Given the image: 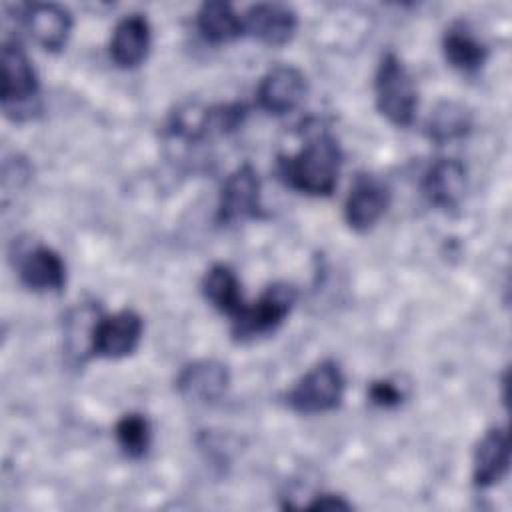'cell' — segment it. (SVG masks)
<instances>
[{
    "mask_svg": "<svg viewBox=\"0 0 512 512\" xmlns=\"http://www.w3.org/2000/svg\"><path fill=\"white\" fill-rule=\"evenodd\" d=\"M342 162L338 138L328 128H316L298 152L278 156V174L288 188L300 194L330 196L338 184Z\"/></svg>",
    "mask_w": 512,
    "mask_h": 512,
    "instance_id": "6da1fadb",
    "label": "cell"
},
{
    "mask_svg": "<svg viewBox=\"0 0 512 512\" xmlns=\"http://www.w3.org/2000/svg\"><path fill=\"white\" fill-rule=\"evenodd\" d=\"M374 100L378 112L394 126L408 128L414 124L418 110V90L404 62L386 52L374 74Z\"/></svg>",
    "mask_w": 512,
    "mask_h": 512,
    "instance_id": "3957f363",
    "label": "cell"
},
{
    "mask_svg": "<svg viewBox=\"0 0 512 512\" xmlns=\"http://www.w3.org/2000/svg\"><path fill=\"white\" fill-rule=\"evenodd\" d=\"M298 290L288 282L270 284L254 302L244 304L232 318V336L236 342H248L274 332L292 312Z\"/></svg>",
    "mask_w": 512,
    "mask_h": 512,
    "instance_id": "5b68a950",
    "label": "cell"
},
{
    "mask_svg": "<svg viewBox=\"0 0 512 512\" xmlns=\"http://www.w3.org/2000/svg\"><path fill=\"white\" fill-rule=\"evenodd\" d=\"M466 192V168L456 158L434 160L422 178L424 198L440 208L454 210L460 206Z\"/></svg>",
    "mask_w": 512,
    "mask_h": 512,
    "instance_id": "5bb4252c",
    "label": "cell"
},
{
    "mask_svg": "<svg viewBox=\"0 0 512 512\" xmlns=\"http://www.w3.org/2000/svg\"><path fill=\"white\" fill-rule=\"evenodd\" d=\"M244 34L256 38L266 46L288 44L298 28V14L280 2H260L242 14Z\"/></svg>",
    "mask_w": 512,
    "mask_h": 512,
    "instance_id": "8fae6325",
    "label": "cell"
},
{
    "mask_svg": "<svg viewBox=\"0 0 512 512\" xmlns=\"http://www.w3.org/2000/svg\"><path fill=\"white\" fill-rule=\"evenodd\" d=\"M404 398H406V392L394 380L382 378V380H374L368 386V400L378 408H396L404 402Z\"/></svg>",
    "mask_w": 512,
    "mask_h": 512,
    "instance_id": "603a6c76",
    "label": "cell"
},
{
    "mask_svg": "<svg viewBox=\"0 0 512 512\" xmlns=\"http://www.w3.org/2000/svg\"><path fill=\"white\" fill-rule=\"evenodd\" d=\"M114 438L126 458L140 460L148 454L152 444V426L144 414H124L114 426Z\"/></svg>",
    "mask_w": 512,
    "mask_h": 512,
    "instance_id": "7402d4cb",
    "label": "cell"
},
{
    "mask_svg": "<svg viewBox=\"0 0 512 512\" xmlns=\"http://www.w3.org/2000/svg\"><path fill=\"white\" fill-rule=\"evenodd\" d=\"M102 312L94 302L74 306L64 318V356L74 368L84 366L92 358L94 328Z\"/></svg>",
    "mask_w": 512,
    "mask_h": 512,
    "instance_id": "e0dca14e",
    "label": "cell"
},
{
    "mask_svg": "<svg viewBox=\"0 0 512 512\" xmlns=\"http://www.w3.org/2000/svg\"><path fill=\"white\" fill-rule=\"evenodd\" d=\"M200 290L212 308L230 318H234L246 304L242 298L240 280L236 272L226 264L210 266L202 276Z\"/></svg>",
    "mask_w": 512,
    "mask_h": 512,
    "instance_id": "ffe728a7",
    "label": "cell"
},
{
    "mask_svg": "<svg viewBox=\"0 0 512 512\" xmlns=\"http://www.w3.org/2000/svg\"><path fill=\"white\" fill-rule=\"evenodd\" d=\"M308 510H352V504L340 494H318L306 506Z\"/></svg>",
    "mask_w": 512,
    "mask_h": 512,
    "instance_id": "cb8c5ba5",
    "label": "cell"
},
{
    "mask_svg": "<svg viewBox=\"0 0 512 512\" xmlns=\"http://www.w3.org/2000/svg\"><path fill=\"white\" fill-rule=\"evenodd\" d=\"M306 76L290 64L272 66L256 86V102L268 114L284 116L300 106L306 96Z\"/></svg>",
    "mask_w": 512,
    "mask_h": 512,
    "instance_id": "9c48e42d",
    "label": "cell"
},
{
    "mask_svg": "<svg viewBox=\"0 0 512 512\" xmlns=\"http://www.w3.org/2000/svg\"><path fill=\"white\" fill-rule=\"evenodd\" d=\"M196 28L206 42L216 46L244 36L242 16H238L232 4L224 0L204 2L196 14Z\"/></svg>",
    "mask_w": 512,
    "mask_h": 512,
    "instance_id": "d6986e66",
    "label": "cell"
},
{
    "mask_svg": "<svg viewBox=\"0 0 512 512\" xmlns=\"http://www.w3.org/2000/svg\"><path fill=\"white\" fill-rule=\"evenodd\" d=\"M472 112L462 102L442 100L430 112L424 132L436 144H448L454 140H462L472 130Z\"/></svg>",
    "mask_w": 512,
    "mask_h": 512,
    "instance_id": "44dd1931",
    "label": "cell"
},
{
    "mask_svg": "<svg viewBox=\"0 0 512 512\" xmlns=\"http://www.w3.org/2000/svg\"><path fill=\"white\" fill-rule=\"evenodd\" d=\"M260 178L252 164L244 162L232 170L220 190L216 222L220 226H234L248 220L264 218L260 202Z\"/></svg>",
    "mask_w": 512,
    "mask_h": 512,
    "instance_id": "8992f818",
    "label": "cell"
},
{
    "mask_svg": "<svg viewBox=\"0 0 512 512\" xmlns=\"http://www.w3.org/2000/svg\"><path fill=\"white\" fill-rule=\"evenodd\" d=\"M152 44V28L142 14L124 16L110 38V58L118 68L130 70L140 66Z\"/></svg>",
    "mask_w": 512,
    "mask_h": 512,
    "instance_id": "2e32d148",
    "label": "cell"
},
{
    "mask_svg": "<svg viewBox=\"0 0 512 512\" xmlns=\"http://www.w3.org/2000/svg\"><path fill=\"white\" fill-rule=\"evenodd\" d=\"M442 54L454 70L470 74L486 64L488 46L472 32L466 22H454L442 36Z\"/></svg>",
    "mask_w": 512,
    "mask_h": 512,
    "instance_id": "ac0fdd59",
    "label": "cell"
},
{
    "mask_svg": "<svg viewBox=\"0 0 512 512\" xmlns=\"http://www.w3.org/2000/svg\"><path fill=\"white\" fill-rule=\"evenodd\" d=\"M20 282L34 292H60L66 284V264L50 246L38 244L18 260Z\"/></svg>",
    "mask_w": 512,
    "mask_h": 512,
    "instance_id": "9a60e30c",
    "label": "cell"
},
{
    "mask_svg": "<svg viewBox=\"0 0 512 512\" xmlns=\"http://www.w3.org/2000/svg\"><path fill=\"white\" fill-rule=\"evenodd\" d=\"M2 92L0 106L8 120L28 122L42 110L40 82L32 60L18 38L2 42Z\"/></svg>",
    "mask_w": 512,
    "mask_h": 512,
    "instance_id": "7a4b0ae2",
    "label": "cell"
},
{
    "mask_svg": "<svg viewBox=\"0 0 512 512\" xmlns=\"http://www.w3.org/2000/svg\"><path fill=\"white\" fill-rule=\"evenodd\" d=\"M142 332V316L132 308H122L108 316L102 314L94 328L92 356L106 360L126 358L138 348Z\"/></svg>",
    "mask_w": 512,
    "mask_h": 512,
    "instance_id": "52a82bcc",
    "label": "cell"
},
{
    "mask_svg": "<svg viewBox=\"0 0 512 512\" xmlns=\"http://www.w3.org/2000/svg\"><path fill=\"white\" fill-rule=\"evenodd\" d=\"M230 386V370L224 362L202 358L186 364L176 376L178 394L194 404L218 402Z\"/></svg>",
    "mask_w": 512,
    "mask_h": 512,
    "instance_id": "30bf717a",
    "label": "cell"
},
{
    "mask_svg": "<svg viewBox=\"0 0 512 512\" xmlns=\"http://www.w3.org/2000/svg\"><path fill=\"white\" fill-rule=\"evenodd\" d=\"M22 20L34 42L48 52H60L66 46L74 24L70 10L56 2H34L24 6Z\"/></svg>",
    "mask_w": 512,
    "mask_h": 512,
    "instance_id": "7c38bea8",
    "label": "cell"
},
{
    "mask_svg": "<svg viewBox=\"0 0 512 512\" xmlns=\"http://www.w3.org/2000/svg\"><path fill=\"white\" fill-rule=\"evenodd\" d=\"M392 194L390 188L372 174H358L344 202L346 224L356 232L372 230L386 214Z\"/></svg>",
    "mask_w": 512,
    "mask_h": 512,
    "instance_id": "ba28073f",
    "label": "cell"
},
{
    "mask_svg": "<svg viewBox=\"0 0 512 512\" xmlns=\"http://www.w3.org/2000/svg\"><path fill=\"white\" fill-rule=\"evenodd\" d=\"M510 468V444L506 428H490L478 440L472 456V482L476 488H492L504 480Z\"/></svg>",
    "mask_w": 512,
    "mask_h": 512,
    "instance_id": "4fadbf2b",
    "label": "cell"
},
{
    "mask_svg": "<svg viewBox=\"0 0 512 512\" xmlns=\"http://www.w3.org/2000/svg\"><path fill=\"white\" fill-rule=\"evenodd\" d=\"M346 376L340 364L324 358L314 364L284 396L290 410L298 414H324L342 404Z\"/></svg>",
    "mask_w": 512,
    "mask_h": 512,
    "instance_id": "277c9868",
    "label": "cell"
}]
</instances>
